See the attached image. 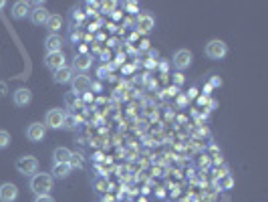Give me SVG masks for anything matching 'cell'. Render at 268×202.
<instances>
[{
	"label": "cell",
	"instance_id": "6da1fadb",
	"mask_svg": "<svg viewBox=\"0 0 268 202\" xmlns=\"http://www.w3.org/2000/svg\"><path fill=\"white\" fill-rule=\"evenodd\" d=\"M53 184H54V178L51 176V174H37L35 176H31V190L37 194V196H43V194H51V190H53Z\"/></svg>",
	"mask_w": 268,
	"mask_h": 202
},
{
	"label": "cell",
	"instance_id": "7a4b0ae2",
	"mask_svg": "<svg viewBox=\"0 0 268 202\" xmlns=\"http://www.w3.org/2000/svg\"><path fill=\"white\" fill-rule=\"evenodd\" d=\"M14 166L18 170V174L22 176H35L39 172V160L35 156H20Z\"/></svg>",
	"mask_w": 268,
	"mask_h": 202
},
{
	"label": "cell",
	"instance_id": "3957f363",
	"mask_svg": "<svg viewBox=\"0 0 268 202\" xmlns=\"http://www.w3.org/2000/svg\"><path fill=\"white\" fill-rule=\"evenodd\" d=\"M228 55V45L220 39H214L206 45V57L208 59H212V61H220L224 59V57Z\"/></svg>",
	"mask_w": 268,
	"mask_h": 202
},
{
	"label": "cell",
	"instance_id": "277c9868",
	"mask_svg": "<svg viewBox=\"0 0 268 202\" xmlns=\"http://www.w3.org/2000/svg\"><path fill=\"white\" fill-rule=\"evenodd\" d=\"M91 85H93V81H91V77H89L87 73H79V75H75V77L71 79L73 93H77V95L89 93V91H91Z\"/></svg>",
	"mask_w": 268,
	"mask_h": 202
},
{
	"label": "cell",
	"instance_id": "5b68a950",
	"mask_svg": "<svg viewBox=\"0 0 268 202\" xmlns=\"http://www.w3.org/2000/svg\"><path fill=\"white\" fill-rule=\"evenodd\" d=\"M192 61H194V55H192V51H188V49H180V51L173 55V67H175L177 71L188 69V67L192 65Z\"/></svg>",
	"mask_w": 268,
	"mask_h": 202
},
{
	"label": "cell",
	"instance_id": "8992f818",
	"mask_svg": "<svg viewBox=\"0 0 268 202\" xmlns=\"http://www.w3.org/2000/svg\"><path fill=\"white\" fill-rule=\"evenodd\" d=\"M63 122H65V111L63 109H51L45 118V126L51 128V130L63 128Z\"/></svg>",
	"mask_w": 268,
	"mask_h": 202
},
{
	"label": "cell",
	"instance_id": "52a82bcc",
	"mask_svg": "<svg viewBox=\"0 0 268 202\" xmlns=\"http://www.w3.org/2000/svg\"><path fill=\"white\" fill-rule=\"evenodd\" d=\"M65 61H67V59H65L63 51H61V53H47V57H45V65H47V69H51L53 73H54L56 69L65 67V65H67Z\"/></svg>",
	"mask_w": 268,
	"mask_h": 202
},
{
	"label": "cell",
	"instance_id": "ba28073f",
	"mask_svg": "<svg viewBox=\"0 0 268 202\" xmlns=\"http://www.w3.org/2000/svg\"><path fill=\"white\" fill-rule=\"evenodd\" d=\"M45 135H47V126L41 124V122H35L26 128V137L31 141H43Z\"/></svg>",
	"mask_w": 268,
	"mask_h": 202
},
{
	"label": "cell",
	"instance_id": "9c48e42d",
	"mask_svg": "<svg viewBox=\"0 0 268 202\" xmlns=\"http://www.w3.org/2000/svg\"><path fill=\"white\" fill-rule=\"evenodd\" d=\"M49 16H51V12L45 6H35V8H31V14H28V18H31V22L35 26H45Z\"/></svg>",
	"mask_w": 268,
	"mask_h": 202
},
{
	"label": "cell",
	"instance_id": "30bf717a",
	"mask_svg": "<svg viewBox=\"0 0 268 202\" xmlns=\"http://www.w3.org/2000/svg\"><path fill=\"white\" fill-rule=\"evenodd\" d=\"M16 198H18L16 184H10V182L0 184V202H14Z\"/></svg>",
	"mask_w": 268,
	"mask_h": 202
},
{
	"label": "cell",
	"instance_id": "8fae6325",
	"mask_svg": "<svg viewBox=\"0 0 268 202\" xmlns=\"http://www.w3.org/2000/svg\"><path fill=\"white\" fill-rule=\"evenodd\" d=\"M91 63H93L91 53H75L73 65H75V69H77L79 73H85L87 69H91Z\"/></svg>",
	"mask_w": 268,
	"mask_h": 202
},
{
	"label": "cell",
	"instance_id": "7c38bea8",
	"mask_svg": "<svg viewBox=\"0 0 268 202\" xmlns=\"http://www.w3.org/2000/svg\"><path fill=\"white\" fill-rule=\"evenodd\" d=\"M12 101H14V105H16V107H26L28 103L33 101V93H31V89H26V87L16 89V91L12 93Z\"/></svg>",
	"mask_w": 268,
	"mask_h": 202
},
{
	"label": "cell",
	"instance_id": "4fadbf2b",
	"mask_svg": "<svg viewBox=\"0 0 268 202\" xmlns=\"http://www.w3.org/2000/svg\"><path fill=\"white\" fill-rule=\"evenodd\" d=\"M73 77H75V73H73V67H69V65H65V67H61V69H56V71L53 73V79H54V83H58V85H67V83H71Z\"/></svg>",
	"mask_w": 268,
	"mask_h": 202
},
{
	"label": "cell",
	"instance_id": "5bb4252c",
	"mask_svg": "<svg viewBox=\"0 0 268 202\" xmlns=\"http://www.w3.org/2000/svg\"><path fill=\"white\" fill-rule=\"evenodd\" d=\"M154 26H156V18L150 12H141L137 16V31L139 33H150Z\"/></svg>",
	"mask_w": 268,
	"mask_h": 202
},
{
	"label": "cell",
	"instance_id": "9a60e30c",
	"mask_svg": "<svg viewBox=\"0 0 268 202\" xmlns=\"http://www.w3.org/2000/svg\"><path fill=\"white\" fill-rule=\"evenodd\" d=\"M28 14H31V4H28V2H24V0H18V2L12 4V16L16 20L26 18Z\"/></svg>",
	"mask_w": 268,
	"mask_h": 202
},
{
	"label": "cell",
	"instance_id": "2e32d148",
	"mask_svg": "<svg viewBox=\"0 0 268 202\" xmlns=\"http://www.w3.org/2000/svg\"><path fill=\"white\" fill-rule=\"evenodd\" d=\"M71 166L69 164H53V170H51V176L53 178H61V180H65V178H69L71 176Z\"/></svg>",
	"mask_w": 268,
	"mask_h": 202
},
{
	"label": "cell",
	"instance_id": "e0dca14e",
	"mask_svg": "<svg viewBox=\"0 0 268 202\" xmlns=\"http://www.w3.org/2000/svg\"><path fill=\"white\" fill-rule=\"evenodd\" d=\"M45 47H47V53H61L63 39L58 37V35H49L47 41H45Z\"/></svg>",
	"mask_w": 268,
	"mask_h": 202
},
{
	"label": "cell",
	"instance_id": "ac0fdd59",
	"mask_svg": "<svg viewBox=\"0 0 268 202\" xmlns=\"http://www.w3.org/2000/svg\"><path fill=\"white\" fill-rule=\"evenodd\" d=\"M71 150L69 148H56L54 152H53V164H69V160H71Z\"/></svg>",
	"mask_w": 268,
	"mask_h": 202
},
{
	"label": "cell",
	"instance_id": "d6986e66",
	"mask_svg": "<svg viewBox=\"0 0 268 202\" xmlns=\"http://www.w3.org/2000/svg\"><path fill=\"white\" fill-rule=\"evenodd\" d=\"M45 26L51 31V35H56V33H58V28L63 26V16H61V14H51Z\"/></svg>",
	"mask_w": 268,
	"mask_h": 202
},
{
	"label": "cell",
	"instance_id": "ffe728a7",
	"mask_svg": "<svg viewBox=\"0 0 268 202\" xmlns=\"http://www.w3.org/2000/svg\"><path fill=\"white\" fill-rule=\"evenodd\" d=\"M69 166H71V170L75 168V170H83L85 168V162H83V156L81 154H71V160H69Z\"/></svg>",
	"mask_w": 268,
	"mask_h": 202
},
{
	"label": "cell",
	"instance_id": "44dd1931",
	"mask_svg": "<svg viewBox=\"0 0 268 202\" xmlns=\"http://www.w3.org/2000/svg\"><path fill=\"white\" fill-rule=\"evenodd\" d=\"M10 141H12L10 134H8L6 130H0V150H4V148H8V146H10Z\"/></svg>",
	"mask_w": 268,
	"mask_h": 202
},
{
	"label": "cell",
	"instance_id": "7402d4cb",
	"mask_svg": "<svg viewBox=\"0 0 268 202\" xmlns=\"http://www.w3.org/2000/svg\"><path fill=\"white\" fill-rule=\"evenodd\" d=\"M77 128V120L73 113H65V122H63V130H75Z\"/></svg>",
	"mask_w": 268,
	"mask_h": 202
},
{
	"label": "cell",
	"instance_id": "603a6c76",
	"mask_svg": "<svg viewBox=\"0 0 268 202\" xmlns=\"http://www.w3.org/2000/svg\"><path fill=\"white\" fill-rule=\"evenodd\" d=\"M95 188H97L99 192H105V190L109 188V182H107V178H97V180H95Z\"/></svg>",
	"mask_w": 268,
	"mask_h": 202
},
{
	"label": "cell",
	"instance_id": "cb8c5ba5",
	"mask_svg": "<svg viewBox=\"0 0 268 202\" xmlns=\"http://www.w3.org/2000/svg\"><path fill=\"white\" fill-rule=\"evenodd\" d=\"M71 18H73V22H83L85 12H83V10H73V12H71Z\"/></svg>",
	"mask_w": 268,
	"mask_h": 202
},
{
	"label": "cell",
	"instance_id": "d4e9b609",
	"mask_svg": "<svg viewBox=\"0 0 268 202\" xmlns=\"http://www.w3.org/2000/svg\"><path fill=\"white\" fill-rule=\"evenodd\" d=\"M35 202H54V198L51 194H43V196H35Z\"/></svg>",
	"mask_w": 268,
	"mask_h": 202
},
{
	"label": "cell",
	"instance_id": "484cf974",
	"mask_svg": "<svg viewBox=\"0 0 268 202\" xmlns=\"http://www.w3.org/2000/svg\"><path fill=\"white\" fill-rule=\"evenodd\" d=\"M173 83L177 85V87H180V85L184 83V75H182V73H175V75H173Z\"/></svg>",
	"mask_w": 268,
	"mask_h": 202
},
{
	"label": "cell",
	"instance_id": "4316f807",
	"mask_svg": "<svg viewBox=\"0 0 268 202\" xmlns=\"http://www.w3.org/2000/svg\"><path fill=\"white\" fill-rule=\"evenodd\" d=\"M101 202H117V198H115V196H111V194H105V196L101 198Z\"/></svg>",
	"mask_w": 268,
	"mask_h": 202
},
{
	"label": "cell",
	"instance_id": "83f0119b",
	"mask_svg": "<svg viewBox=\"0 0 268 202\" xmlns=\"http://www.w3.org/2000/svg\"><path fill=\"white\" fill-rule=\"evenodd\" d=\"M8 91H6V83H2V81H0V97H4Z\"/></svg>",
	"mask_w": 268,
	"mask_h": 202
},
{
	"label": "cell",
	"instance_id": "f1b7e54d",
	"mask_svg": "<svg viewBox=\"0 0 268 202\" xmlns=\"http://www.w3.org/2000/svg\"><path fill=\"white\" fill-rule=\"evenodd\" d=\"M105 73H107V69H105V67H101V69H99V77H101V79H105Z\"/></svg>",
	"mask_w": 268,
	"mask_h": 202
},
{
	"label": "cell",
	"instance_id": "f546056e",
	"mask_svg": "<svg viewBox=\"0 0 268 202\" xmlns=\"http://www.w3.org/2000/svg\"><path fill=\"white\" fill-rule=\"evenodd\" d=\"M4 4H6V2H4V0H0V8H4Z\"/></svg>",
	"mask_w": 268,
	"mask_h": 202
},
{
	"label": "cell",
	"instance_id": "4dcf8cb0",
	"mask_svg": "<svg viewBox=\"0 0 268 202\" xmlns=\"http://www.w3.org/2000/svg\"><path fill=\"white\" fill-rule=\"evenodd\" d=\"M117 202H129V200H117Z\"/></svg>",
	"mask_w": 268,
	"mask_h": 202
}]
</instances>
